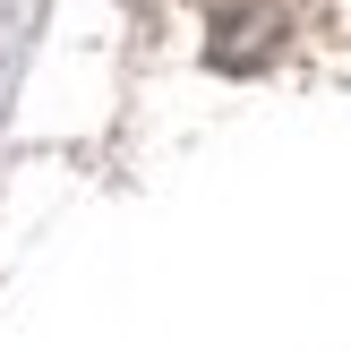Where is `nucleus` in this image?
Instances as JSON below:
<instances>
[{"mask_svg": "<svg viewBox=\"0 0 351 351\" xmlns=\"http://www.w3.org/2000/svg\"><path fill=\"white\" fill-rule=\"evenodd\" d=\"M274 34H283V17H274L266 0H240V9L223 0V9H215V60L223 69H249V60L274 51Z\"/></svg>", "mask_w": 351, "mask_h": 351, "instance_id": "f257e3e1", "label": "nucleus"}]
</instances>
